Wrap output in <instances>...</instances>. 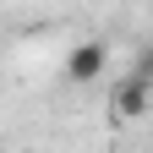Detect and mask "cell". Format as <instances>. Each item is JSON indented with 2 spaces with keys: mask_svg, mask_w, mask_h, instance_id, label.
<instances>
[{
  "mask_svg": "<svg viewBox=\"0 0 153 153\" xmlns=\"http://www.w3.org/2000/svg\"><path fill=\"white\" fill-rule=\"evenodd\" d=\"M109 109H115V120H142V115L153 109V88L142 82V76L120 71V82H115V93H109Z\"/></svg>",
  "mask_w": 153,
  "mask_h": 153,
  "instance_id": "cell-1",
  "label": "cell"
},
{
  "mask_svg": "<svg viewBox=\"0 0 153 153\" xmlns=\"http://www.w3.org/2000/svg\"><path fill=\"white\" fill-rule=\"evenodd\" d=\"M109 71V44H99V38H88V44H76L66 55V76L76 88H88V82H99V76Z\"/></svg>",
  "mask_w": 153,
  "mask_h": 153,
  "instance_id": "cell-2",
  "label": "cell"
},
{
  "mask_svg": "<svg viewBox=\"0 0 153 153\" xmlns=\"http://www.w3.org/2000/svg\"><path fill=\"white\" fill-rule=\"evenodd\" d=\"M131 76H142V82L153 88V44H142V49H137V60H131Z\"/></svg>",
  "mask_w": 153,
  "mask_h": 153,
  "instance_id": "cell-3",
  "label": "cell"
}]
</instances>
